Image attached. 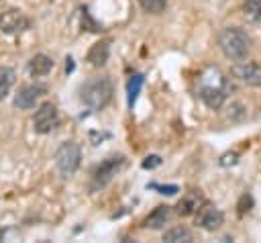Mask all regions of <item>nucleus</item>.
I'll return each instance as SVG.
<instances>
[{
    "label": "nucleus",
    "mask_w": 261,
    "mask_h": 243,
    "mask_svg": "<svg viewBox=\"0 0 261 243\" xmlns=\"http://www.w3.org/2000/svg\"><path fill=\"white\" fill-rule=\"evenodd\" d=\"M218 47L230 61H243L251 53V37L239 27H224L218 33Z\"/></svg>",
    "instance_id": "obj_1"
},
{
    "label": "nucleus",
    "mask_w": 261,
    "mask_h": 243,
    "mask_svg": "<svg viewBox=\"0 0 261 243\" xmlns=\"http://www.w3.org/2000/svg\"><path fill=\"white\" fill-rule=\"evenodd\" d=\"M112 94H114V86L108 76L94 78L86 82L80 90V98L90 110H102L112 100Z\"/></svg>",
    "instance_id": "obj_2"
},
{
    "label": "nucleus",
    "mask_w": 261,
    "mask_h": 243,
    "mask_svg": "<svg viewBox=\"0 0 261 243\" xmlns=\"http://www.w3.org/2000/svg\"><path fill=\"white\" fill-rule=\"evenodd\" d=\"M55 169L61 178H71L82 163V149L75 141H63L53 155Z\"/></svg>",
    "instance_id": "obj_3"
},
{
    "label": "nucleus",
    "mask_w": 261,
    "mask_h": 243,
    "mask_svg": "<svg viewBox=\"0 0 261 243\" xmlns=\"http://www.w3.org/2000/svg\"><path fill=\"white\" fill-rule=\"evenodd\" d=\"M126 157L122 153H114V155H108L106 159H102L94 172H92V190H100L104 186H108L112 182V178L122 169Z\"/></svg>",
    "instance_id": "obj_4"
},
{
    "label": "nucleus",
    "mask_w": 261,
    "mask_h": 243,
    "mask_svg": "<svg viewBox=\"0 0 261 243\" xmlns=\"http://www.w3.org/2000/svg\"><path fill=\"white\" fill-rule=\"evenodd\" d=\"M57 125H59V114H57L55 104L43 102V104L35 110V116H33V129H35V133L47 135V133L55 131Z\"/></svg>",
    "instance_id": "obj_5"
},
{
    "label": "nucleus",
    "mask_w": 261,
    "mask_h": 243,
    "mask_svg": "<svg viewBox=\"0 0 261 243\" xmlns=\"http://www.w3.org/2000/svg\"><path fill=\"white\" fill-rule=\"evenodd\" d=\"M230 76L245 86H261V65L255 61H234V65L230 67Z\"/></svg>",
    "instance_id": "obj_6"
},
{
    "label": "nucleus",
    "mask_w": 261,
    "mask_h": 243,
    "mask_svg": "<svg viewBox=\"0 0 261 243\" xmlns=\"http://www.w3.org/2000/svg\"><path fill=\"white\" fill-rule=\"evenodd\" d=\"M47 94V86L45 84H27L22 86L16 96H14V106L20 110H31L35 108V104Z\"/></svg>",
    "instance_id": "obj_7"
},
{
    "label": "nucleus",
    "mask_w": 261,
    "mask_h": 243,
    "mask_svg": "<svg viewBox=\"0 0 261 243\" xmlns=\"http://www.w3.org/2000/svg\"><path fill=\"white\" fill-rule=\"evenodd\" d=\"M31 27V18L20 12V10H4L0 12V31L6 33V35H16V33H22Z\"/></svg>",
    "instance_id": "obj_8"
},
{
    "label": "nucleus",
    "mask_w": 261,
    "mask_h": 243,
    "mask_svg": "<svg viewBox=\"0 0 261 243\" xmlns=\"http://www.w3.org/2000/svg\"><path fill=\"white\" fill-rule=\"evenodd\" d=\"M222 223H224V212L216 206H202L196 214V225L208 233L218 231L222 227Z\"/></svg>",
    "instance_id": "obj_9"
},
{
    "label": "nucleus",
    "mask_w": 261,
    "mask_h": 243,
    "mask_svg": "<svg viewBox=\"0 0 261 243\" xmlns=\"http://www.w3.org/2000/svg\"><path fill=\"white\" fill-rule=\"evenodd\" d=\"M198 96H200V100H202L208 108L218 110V108L224 104V100H226V84H222V86L204 84V86H200Z\"/></svg>",
    "instance_id": "obj_10"
},
{
    "label": "nucleus",
    "mask_w": 261,
    "mask_h": 243,
    "mask_svg": "<svg viewBox=\"0 0 261 243\" xmlns=\"http://www.w3.org/2000/svg\"><path fill=\"white\" fill-rule=\"evenodd\" d=\"M169 218H171V206L161 204V206L153 208L147 214V218L143 221V227L145 229H151V231H157V229H163L169 223Z\"/></svg>",
    "instance_id": "obj_11"
},
{
    "label": "nucleus",
    "mask_w": 261,
    "mask_h": 243,
    "mask_svg": "<svg viewBox=\"0 0 261 243\" xmlns=\"http://www.w3.org/2000/svg\"><path fill=\"white\" fill-rule=\"evenodd\" d=\"M108 57H110V43H108V41H98V43H94V45L88 49V53H86V61H88L90 65H94V67L106 65Z\"/></svg>",
    "instance_id": "obj_12"
},
{
    "label": "nucleus",
    "mask_w": 261,
    "mask_h": 243,
    "mask_svg": "<svg viewBox=\"0 0 261 243\" xmlns=\"http://www.w3.org/2000/svg\"><path fill=\"white\" fill-rule=\"evenodd\" d=\"M53 65H55V61H53L49 55H45V53H37V55H33V57L29 59L27 69H29L31 76H35V78H43V76H47V74L53 69Z\"/></svg>",
    "instance_id": "obj_13"
},
{
    "label": "nucleus",
    "mask_w": 261,
    "mask_h": 243,
    "mask_svg": "<svg viewBox=\"0 0 261 243\" xmlns=\"http://www.w3.org/2000/svg\"><path fill=\"white\" fill-rule=\"evenodd\" d=\"M224 120L230 123V125H237V123H243L247 118V104L241 102V100H232L226 108H224Z\"/></svg>",
    "instance_id": "obj_14"
},
{
    "label": "nucleus",
    "mask_w": 261,
    "mask_h": 243,
    "mask_svg": "<svg viewBox=\"0 0 261 243\" xmlns=\"http://www.w3.org/2000/svg\"><path fill=\"white\" fill-rule=\"evenodd\" d=\"M143 84H145V76H143V74H133V76L128 78V82H126V104H128V108L135 106L137 96H139Z\"/></svg>",
    "instance_id": "obj_15"
},
{
    "label": "nucleus",
    "mask_w": 261,
    "mask_h": 243,
    "mask_svg": "<svg viewBox=\"0 0 261 243\" xmlns=\"http://www.w3.org/2000/svg\"><path fill=\"white\" fill-rule=\"evenodd\" d=\"M198 204H200V194H198V192H192V194L184 196V198L177 202L175 212H177L179 216H190V214H194V212L198 210Z\"/></svg>",
    "instance_id": "obj_16"
},
{
    "label": "nucleus",
    "mask_w": 261,
    "mask_h": 243,
    "mask_svg": "<svg viewBox=\"0 0 261 243\" xmlns=\"http://www.w3.org/2000/svg\"><path fill=\"white\" fill-rule=\"evenodd\" d=\"M163 241H167V243H179V241L188 243V241H192V231L188 227H184V225L171 227V229H167L163 233Z\"/></svg>",
    "instance_id": "obj_17"
},
{
    "label": "nucleus",
    "mask_w": 261,
    "mask_h": 243,
    "mask_svg": "<svg viewBox=\"0 0 261 243\" xmlns=\"http://www.w3.org/2000/svg\"><path fill=\"white\" fill-rule=\"evenodd\" d=\"M14 80H16L14 69L2 65V67H0V100H4V98L8 96V92H10L12 84H14Z\"/></svg>",
    "instance_id": "obj_18"
},
{
    "label": "nucleus",
    "mask_w": 261,
    "mask_h": 243,
    "mask_svg": "<svg viewBox=\"0 0 261 243\" xmlns=\"http://www.w3.org/2000/svg\"><path fill=\"white\" fill-rule=\"evenodd\" d=\"M245 16L257 25H261V0H245L243 2Z\"/></svg>",
    "instance_id": "obj_19"
},
{
    "label": "nucleus",
    "mask_w": 261,
    "mask_h": 243,
    "mask_svg": "<svg viewBox=\"0 0 261 243\" xmlns=\"http://www.w3.org/2000/svg\"><path fill=\"white\" fill-rule=\"evenodd\" d=\"M139 6L149 14H161L167 6V0H137Z\"/></svg>",
    "instance_id": "obj_20"
},
{
    "label": "nucleus",
    "mask_w": 261,
    "mask_h": 243,
    "mask_svg": "<svg viewBox=\"0 0 261 243\" xmlns=\"http://www.w3.org/2000/svg\"><path fill=\"white\" fill-rule=\"evenodd\" d=\"M82 27H84L86 31H90V33H102V31H104L102 25L92 18V14L88 12V8H82Z\"/></svg>",
    "instance_id": "obj_21"
},
{
    "label": "nucleus",
    "mask_w": 261,
    "mask_h": 243,
    "mask_svg": "<svg viewBox=\"0 0 261 243\" xmlns=\"http://www.w3.org/2000/svg\"><path fill=\"white\" fill-rule=\"evenodd\" d=\"M237 208H239V214H245V212H249V210L253 208V196L245 192V194L241 196V200H239Z\"/></svg>",
    "instance_id": "obj_22"
},
{
    "label": "nucleus",
    "mask_w": 261,
    "mask_h": 243,
    "mask_svg": "<svg viewBox=\"0 0 261 243\" xmlns=\"http://www.w3.org/2000/svg\"><path fill=\"white\" fill-rule=\"evenodd\" d=\"M147 188H155V190H159V194H167V196H173V194H177V192H179V188H177L175 184H165V186L151 184V186H147Z\"/></svg>",
    "instance_id": "obj_23"
},
{
    "label": "nucleus",
    "mask_w": 261,
    "mask_h": 243,
    "mask_svg": "<svg viewBox=\"0 0 261 243\" xmlns=\"http://www.w3.org/2000/svg\"><path fill=\"white\" fill-rule=\"evenodd\" d=\"M159 165H161V157H159V155H147V157L143 159V163H141L143 169H155V167H159Z\"/></svg>",
    "instance_id": "obj_24"
},
{
    "label": "nucleus",
    "mask_w": 261,
    "mask_h": 243,
    "mask_svg": "<svg viewBox=\"0 0 261 243\" xmlns=\"http://www.w3.org/2000/svg\"><path fill=\"white\" fill-rule=\"evenodd\" d=\"M65 71H67V74H71V71H73V59H71V57H67V59H65Z\"/></svg>",
    "instance_id": "obj_25"
}]
</instances>
